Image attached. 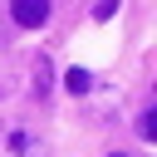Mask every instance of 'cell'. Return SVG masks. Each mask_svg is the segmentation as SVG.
<instances>
[{
  "label": "cell",
  "instance_id": "obj_5",
  "mask_svg": "<svg viewBox=\"0 0 157 157\" xmlns=\"http://www.w3.org/2000/svg\"><path fill=\"white\" fill-rule=\"evenodd\" d=\"M29 157H34V152H29Z\"/></svg>",
  "mask_w": 157,
  "mask_h": 157
},
{
  "label": "cell",
  "instance_id": "obj_4",
  "mask_svg": "<svg viewBox=\"0 0 157 157\" xmlns=\"http://www.w3.org/2000/svg\"><path fill=\"white\" fill-rule=\"evenodd\" d=\"M113 157H128V152H113Z\"/></svg>",
  "mask_w": 157,
  "mask_h": 157
},
{
  "label": "cell",
  "instance_id": "obj_1",
  "mask_svg": "<svg viewBox=\"0 0 157 157\" xmlns=\"http://www.w3.org/2000/svg\"><path fill=\"white\" fill-rule=\"evenodd\" d=\"M10 10H15V25H25V29H39L49 20V0H15Z\"/></svg>",
  "mask_w": 157,
  "mask_h": 157
},
{
  "label": "cell",
  "instance_id": "obj_2",
  "mask_svg": "<svg viewBox=\"0 0 157 157\" xmlns=\"http://www.w3.org/2000/svg\"><path fill=\"white\" fill-rule=\"evenodd\" d=\"M64 88H69V93H88V88H93L88 69H69V74H64Z\"/></svg>",
  "mask_w": 157,
  "mask_h": 157
},
{
  "label": "cell",
  "instance_id": "obj_3",
  "mask_svg": "<svg viewBox=\"0 0 157 157\" xmlns=\"http://www.w3.org/2000/svg\"><path fill=\"white\" fill-rule=\"evenodd\" d=\"M137 132H142V137H157V113H142V123H137Z\"/></svg>",
  "mask_w": 157,
  "mask_h": 157
}]
</instances>
